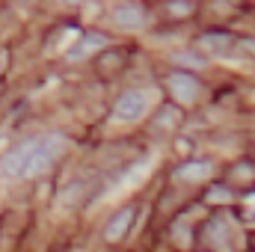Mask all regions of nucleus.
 Wrapping results in <instances>:
<instances>
[{
    "mask_svg": "<svg viewBox=\"0 0 255 252\" xmlns=\"http://www.w3.org/2000/svg\"><path fill=\"white\" fill-rule=\"evenodd\" d=\"M169 89H172V95L181 101V104H193L196 98H199V80L187 74V71H175L172 77H169Z\"/></svg>",
    "mask_w": 255,
    "mask_h": 252,
    "instance_id": "3",
    "label": "nucleus"
},
{
    "mask_svg": "<svg viewBox=\"0 0 255 252\" xmlns=\"http://www.w3.org/2000/svg\"><path fill=\"white\" fill-rule=\"evenodd\" d=\"M145 110H148V92H145V89H130V92H125V95L116 101L113 116H116L119 122H139V119L145 116Z\"/></svg>",
    "mask_w": 255,
    "mask_h": 252,
    "instance_id": "2",
    "label": "nucleus"
},
{
    "mask_svg": "<svg viewBox=\"0 0 255 252\" xmlns=\"http://www.w3.org/2000/svg\"><path fill=\"white\" fill-rule=\"evenodd\" d=\"M133 217H136V211L133 208H122L110 223H107V229H104V238L110 241V244H116V241H122L128 235V229H130V223H133Z\"/></svg>",
    "mask_w": 255,
    "mask_h": 252,
    "instance_id": "5",
    "label": "nucleus"
},
{
    "mask_svg": "<svg viewBox=\"0 0 255 252\" xmlns=\"http://www.w3.org/2000/svg\"><path fill=\"white\" fill-rule=\"evenodd\" d=\"M211 175V163H187L178 169V178H208Z\"/></svg>",
    "mask_w": 255,
    "mask_h": 252,
    "instance_id": "6",
    "label": "nucleus"
},
{
    "mask_svg": "<svg viewBox=\"0 0 255 252\" xmlns=\"http://www.w3.org/2000/svg\"><path fill=\"white\" fill-rule=\"evenodd\" d=\"M65 3H86V0H65Z\"/></svg>",
    "mask_w": 255,
    "mask_h": 252,
    "instance_id": "9",
    "label": "nucleus"
},
{
    "mask_svg": "<svg viewBox=\"0 0 255 252\" xmlns=\"http://www.w3.org/2000/svg\"><path fill=\"white\" fill-rule=\"evenodd\" d=\"M202 45H205L208 51H214V54H223V51H229V48H232V39H229V36H217V33H214V36H205V39H202Z\"/></svg>",
    "mask_w": 255,
    "mask_h": 252,
    "instance_id": "7",
    "label": "nucleus"
},
{
    "mask_svg": "<svg viewBox=\"0 0 255 252\" xmlns=\"http://www.w3.org/2000/svg\"><path fill=\"white\" fill-rule=\"evenodd\" d=\"M3 65H6V51H0V71H3Z\"/></svg>",
    "mask_w": 255,
    "mask_h": 252,
    "instance_id": "8",
    "label": "nucleus"
},
{
    "mask_svg": "<svg viewBox=\"0 0 255 252\" xmlns=\"http://www.w3.org/2000/svg\"><path fill=\"white\" fill-rule=\"evenodd\" d=\"M60 151H63V136H57V133L24 139V142H18L15 148H9L3 154V172L15 181L42 175L60 157Z\"/></svg>",
    "mask_w": 255,
    "mask_h": 252,
    "instance_id": "1",
    "label": "nucleus"
},
{
    "mask_svg": "<svg viewBox=\"0 0 255 252\" xmlns=\"http://www.w3.org/2000/svg\"><path fill=\"white\" fill-rule=\"evenodd\" d=\"M113 21L119 27H125V30H136V27L145 24V9L136 6V3H119L113 9Z\"/></svg>",
    "mask_w": 255,
    "mask_h": 252,
    "instance_id": "4",
    "label": "nucleus"
}]
</instances>
